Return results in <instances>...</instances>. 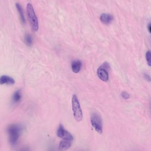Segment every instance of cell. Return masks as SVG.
Masks as SVG:
<instances>
[{
	"instance_id": "6da1fadb",
	"label": "cell",
	"mask_w": 151,
	"mask_h": 151,
	"mask_svg": "<svg viewBox=\"0 0 151 151\" xmlns=\"http://www.w3.org/2000/svg\"><path fill=\"white\" fill-rule=\"evenodd\" d=\"M24 129L25 127L20 123H12L8 125L6 132L9 143L12 146L17 145Z\"/></svg>"
},
{
	"instance_id": "7a4b0ae2",
	"label": "cell",
	"mask_w": 151,
	"mask_h": 151,
	"mask_svg": "<svg viewBox=\"0 0 151 151\" xmlns=\"http://www.w3.org/2000/svg\"><path fill=\"white\" fill-rule=\"evenodd\" d=\"M26 9L31 28L34 32H37L39 29V22L33 5L30 3L27 4Z\"/></svg>"
},
{
	"instance_id": "3957f363",
	"label": "cell",
	"mask_w": 151,
	"mask_h": 151,
	"mask_svg": "<svg viewBox=\"0 0 151 151\" xmlns=\"http://www.w3.org/2000/svg\"><path fill=\"white\" fill-rule=\"evenodd\" d=\"M72 106L74 119L76 121L78 122L81 121L83 117L82 111L78 98L75 95L73 96L72 99Z\"/></svg>"
},
{
	"instance_id": "277c9868",
	"label": "cell",
	"mask_w": 151,
	"mask_h": 151,
	"mask_svg": "<svg viewBox=\"0 0 151 151\" xmlns=\"http://www.w3.org/2000/svg\"><path fill=\"white\" fill-rule=\"evenodd\" d=\"M91 125L95 131L100 134L103 133V123L101 116L97 112H93L90 117Z\"/></svg>"
},
{
	"instance_id": "5b68a950",
	"label": "cell",
	"mask_w": 151,
	"mask_h": 151,
	"mask_svg": "<svg viewBox=\"0 0 151 151\" xmlns=\"http://www.w3.org/2000/svg\"><path fill=\"white\" fill-rule=\"evenodd\" d=\"M57 135L63 140L72 142L74 140L72 135L65 129L62 124H60L56 132Z\"/></svg>"
},
{
	"instance_id": "8992f818",
	"label": "cell",
	"mask_w": 151,
	"mask_h": 151,
	"mask_svg": "<svg viewBox=\"0 0 151 151\" xmlns=\"http://www.w3.org/2000/svg\"><path fill=\"white\" fill-rule=\"evenodd\" d=\"M107 69L101 65L97 70V74L99 78L104 82H107L109 80V74Z\"/></svg>"
},
{
	"instance_id": "52a82bcc",
	"label": "cell",
	"mask_w": 151,
	"mask_h": 151,
	"mask_svg": "<svg viewBox=\"0 0 151 151\" xmlns=\"http://www.w3.org/2000/svg\"><path fill=\"white\" fill-rule=\"evenodd\" d=\"M15 81L13 78L7 75H3L0 77V84L12 85L15 84Z\"/></svg>"
},
{
	"instance_id": "ba28073f",
	"label": "cell",
	"mask_w": 151,
	"mask_h": 151,
	"mask_svg": "<svg viewBox=\"0 0 151 151\" xmlns=\"http://www.w3.org/2000/svg\"><path fill=\"white\" fill-rule=\"evenodd\" d=\"M72 142L63 140L61 141L59 146V151H66L71 148L72 145Z\"/></svg>"
},
{
	"instance_id": "9c48e42d",
	"label": "cell",
	"mask_w": 151,
	"mask_h": 151,
	"mask_svg": "<svg viewBox=\"0 0 151 151\" xmlns=\"http://www.w3.org/2000/svg\"><path fill=\"white\" fill-rule=\"evenodd\" d=\"M113 20V17L110 14L103 13L100 16V20L105 24H109Z\"/></svg>"
},
{
	"instance_id": "30bf717a",
	"label": "cell",
	"mask_w": 151,
	"mask_h": 151,
	"mask_svg": "<svg viewBox=\"0 0 151 151\" xmlns=\"http://www.w3.org/2000/svg\"><path fill=\"white\" fill-rule=\"evenodd\" d=\"M81 62L79 60H74L72 63V69L74 73H78L80 70L81 68Z\"/></svg>"
},
{
	"instance_id": "8fae6325",
	"label": "cell",
	"mask_w": 151,
	"mask_h": 151,
	"mask_svg": "<svg viewBox=\"0 0 151 151\" xmlns=\"http://www.w3.org/2000/svg\"><path fill=\"white\" fill-rule=\"evenodd\" d=\"M22 93L21 91L17 90L13 93L12 96V102L14 104L19 103L22 99Z\"/></svg>"
},
{
	"instance_id": "7c38bea8",
	"label": "cell",
	"mask_w": 151,
	"mask_h": 151,
	"mask_svg": "<svg viewBox=\"0 0 151 151\" xmlns=\"http://www.w3.org/2000/svg\"><path fill=\"white\" fill-rule=\"evenodd\" d=\"M16 8L18 12L19 13L20 17V20L21 23L25 24V15H24V11H23V8L22 6L18 3H17L16 4Z\"/></svg>"
},
{
	"instance_id": "4fadbf2b",
	"label": "cell",
	"mask_w": 151,
	"mask_h": 151,
	"mask_svg": "<svg viewBox=\"0 0 151 151\" xmlns=\"http://www.w3.org/2000/svg\"><path fill=\"white\" fill-rule=\"evenodd\" d=\"M24 41L27 46L31 47L33 44V39L32 35L29 34H26L24 37Z\"/></svg>"
},
{
	"instance_id": "5bb4252c",
	"label": "cell",
	"mask_w": 151,
	"mask_h": 151,
	"mask_svg": "<svg viewBox=\"0 0 151 151\" xmlns=\"http://www.w3.org/2000/svg\"><path fill=\"white\" fill-rule=\"evenodd\" d=\"M145 57H146V61L148 63V64L149 65V66H151V52L150 50L147 51Z\"/></svg>"
},
{
	"instance_id": "9a60e30c",
	"label": "cell",
	"mask_w": 151,
	"mask_h": 151,
	"mask_svg": "<svg viewBox=\"0 0 151 151\" xmlns=\"http://www.w3.org/2000/svg\"><path fill=\"white\" fill-rule=\"evenodd\" d=\"M121 96L122 97L125 99H128L129 98V94L127 93L126 91H124V92H122V93H121Z\"/></svg>"
},
{
	"instance_id": "2e32d148",
	"label": "cell",
	"mask_w": 151,
	"mask_h": 151,
	"mask_svg": "<svg viewBox=\"0 0 151 151\" xmlns=\"http://www.w3.org/2000/svg\"><path fill=\"white\" fill-rule=\"evenodd\" d=\"M18 151H31V149L28 146H25L21 147Z\"/></svg>"
},
{
	"instance_id": "e0dca14e",
	"label": "cell",
	"mask_w": 151,
	"mask_h": 151,
	"mask_svg": "<svg viewBox=\"0 0 151 151\" xmlns=\"http://www.w3.org/2000/svg\"><path fill=\"white\" fill-rule=\"evenodd\" d=\"M48 151H56V150L55 147H53V146H51L49 148Z\"/></svg>"
},
{
	"instance_id": "ac0fdd59",
	"label": "cell",
	"mask_w": 151,
	"mask_h": 151,
	"mask_svg": "<svg viewBox=\"0 0 151 151\" xmlns=\"http://www.w3.org/2000/svg\"><path fill=\"white\" fill-rule=\"evenodd\" d=\"M144 76H145V79H147V80H149V81H150V76L147 75V74H145Z\"/></svg>"
},
{
	"instance_id": "d6986e66",
	"label": "cell",
	"mask_w": 151,
	"mask_h": 151,
	"mask_svg": "<svg viewBox=\"0 0 151 151\" xmlns=\"http://www.w3.org/2000/svg\"><path fill=\"white\" fill-rule=\"evenodd\" d=\"M149 32H151V26L150 25H149Z\"/></svg>"
},
{
	"instance_id": "ffe728a7",
	"label": "cell",
	"mask_w": 151,
	"mask_h": 151,
	"mask_svg": "<svg viewBox=\"0 0 151 151\" xmlns=\"http://www.w3.org/2000/svg\"><path fill=\"white\" fill-rule=\"evenodd\" d=\"M84 151L82 150H78V151Z\"/></svg>"
}]
</instances>
